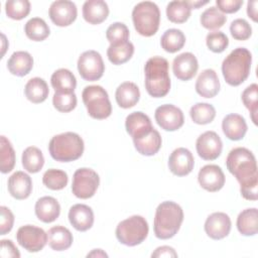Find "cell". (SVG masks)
<instances>
[{"label": "cell", "instance_id": "6da1fadb", "mask_svg": "<svg viewBox=\"0 0 258 258\" xmlns=\"http://www.w3.org/2000/svg\"><path fill=\"white\" fill-rule=\"evenodd\" d=\"M228 170L240 183V191L244 199H258V173L254 154L245 147L232 149L226 159Z\"/></svg>", "mask_w": 258, "mask_h": 258}, {"label": "cell", "instance_id": "7a4b0ae2", "mask_svg": "<svg viewBox=\"0 0 258 258\" xmlns=\"http://www.w3.org/2000/svg\"><path fill=\"white\" fill-rule=\"evenodd\" d=\"M183 221V211L174 202L166 201L158 205L155 211L153 230L158 239H170L178 232Z\"/></svg>", "mask_w": 258, "mask_h": 258}, {"label": "cell", "instance_id": "3957f363", "mask_svg": "<svg viewBox=\"0 0 258 258\" xmlns=\"http://www.w3.org/2000/svg\"><path fill=\"white\" fill-rule=\"evenodd\" d=\"M145 89L153 98H162L170 90L168 61L161 56L150 57L144 67Z\"/></svg>", "mask_w": 258, "mask_h": 258}, {"label": "cell", "instance_id": "277c9868", "mask_svg": "<svg viewBox=\"0 0 258 258\" xmlns=\"http://www.w3.org/2000/svg\"><path fill=\"white\" fill-rule=\"evenodd\" d=\"M252 63V54L245 47L232 50L222 63L223 77L227 84L237 87L249 77Z\"/></svg>", "mask_w": 258, "mask_h": 258}, {"label": "cell", "instance_id": "5b68a950", "mask_svg": "<svg viewBox=\"0 0 258 258\" xmlns=\"http://www.w3.org/2000/svg\"><path fill=\"white\" fill-rule=\"evenodd\" d=\"M84 148V140L75 132L54 135L48 144L50 156L60 162H71L79 159L83 155Z\"/></svg>", "mask_w": 258, "mask_h": 258}, {"label": "cell", "instance_id": "8992f818", "mask_svg": "<svg viewBox=\"0 0 258 258\" xmlns=\"http://www.w3.org/2000/svg\"><path fill=\"white\" fill-rule=\"evenodd\" d=\"M132 20L136 31L142 36L154 35L160 23V11L158 6L151 1H143L136 4L132 10Z\"/></svg>", "mask_w": 258, "mask_h": 258}, {"label": "cell", "instance_id": "52a82bcc", "mask_svg": "<svg viewBox=\"0 0 258 258\" xmlns=\"http://www.w3.org/2000/svg\"><path fill=\"white\" fill-rule=\"evenodd\" d=\"M149 227L145 218L134 215L118 224L116 237L121 244L133 247L141 244L146 239Z\"/></svg>", "mask_w": 258, "mask_h": 258}, {"label": "cell", "instance_id": "ba28073f", "mask_svg": "<svg viewBox=\"0 0 258 258\" xmlns=\"http://www.w3.org/2000/svg\"><path fill=\"white\" fill-rule=\"evenodd\" d=\"M83 102L88 114L98 120L108 118L112 113V105L107 91L98 85L87 86L82 93Z\"/></svg>", "mask_w": 258, "mask_h": 258}, {"label": "cell", "instance_id": "9c48e42d", "mask_svg": "<svg viewBox=\"0 0 258 258\" xmlns=\"http://www.w3.org/2000/svg\"><path fill=\"white\" fill-rule=\"evenodd\" d=\"M99 184L100 177L98 173L91 168L82 167L74 173L72 191L77 198L87 200L96 194Z\"/></svg>", "mask_w": 258, "mask_h": 258}, {"label": "cell", "instance_id": "30bf717a", "mask_svg": "<svg viewBox=\"0 0 258 258\" xmlns=\"http://www.w3.org/2000/svg\"><path fill=\"white\" fill-rule=\"evenodd\" d=\"M78 71L80 76L90 82L102 78L105 64L101 54L96 50H87L83 52L78 59Z\"/></svg>", "mask_w": 258, "mask_h": 258}, {"label": "cell", "instance_id": "8fae6325", "mask_svg": "<svg viewBox=\"0 0 258 258\" xmlns=\"http://www.w3.org/2000/svg\"><path fill=\"white\" fill-rule=\"evenodd\" d=\"M18 244L28 252H38L47 243V233L43 229L33 225H25L18 229L16 233Z\"/></svg>", "mask_w": 258, "mask_h": 258}, {"label": "cell", "instance_id": "7c38bea8", "mask_svg": "<svg viewBox=\"0 0 258 258\" xmlns=\"http://www.w3.org/2000/svg\"><path fill=\"white\" fill-rule=\"evenodd\" d=\"M154 117L158 126L165 131H175L184 122L182 111L171 104H164L157 107Z\"/></svg>", "mask_w": 258, "mask_h": 258}, {"label": "cell", "instance_id": "4fadbf2b", "mask_svg": "<svg viewBox=\"0 0 258 258\" xmlns=\"http://www.w3.org/2000/svg\"><path fill=\"white\" fill-rule=\"evenodd\" d=\"M197 152L205 160L217 159L223 149V142L215 131H206L200 135L196 142Z\"/></svg>", "mask_w": 258, "mask_h": 258}, {"label": "cell", "instance_id": "5bb4252c", "mask_svg": "<svg viewBox=\"0 0 258 258\" xmlns=\"http://www.w3.org/2000/svg\"><path fill=\"white\" fill-rule=\"evenodd\" d=\"M50 20L57 26L71 25L77 18L78 10L74 2L69 0H57L51 3L48 9Z\"/></svg>", "mask_w": 258, "mask_h": 258}, {"label": "cell", "instance_id": "9a60e30c", "mask_svg": "<svg viewBox=\"0 0 258 258\" xmlns=\"http://www.w3.org/2000/svg\"><path fill=\"white\" fill-rule=\"evenodd\" d=\"M198 180L204 189L215 192L224 186L225 174L220 166L216 164H207L200 169Z\"/></svg>", "mask_w": 258, "mask_h": 258}, {"label": "cell", "instance_id": "2e32d148", "mask_svg": "<svg viewBox=\"0 0 258 258\" xmlns=\"http://www.w3.org/2000/svg\"><path fill=\"white\" fill-rule=\"evenodd\" d=\"M231 219L222 212L211 214L205 222L206 234L214 240H221L227 237L231 231Z\"/></svg>", "mask_w": 258, "mask_h": 258}, {"label": "cell", "instance_id": "e0dca14e", "mask_svg": "<svg viewBox=\"0 0 258 258\" xmlns=\"http://www.w3.org/2000/svg\"><path fill=\"white\" fill-rule=\"evenodd\" d=\"M194 155L184 147L174 149L168 158L169 170L177 176H184L190 173L194 169Z\"/></svg>", "mask_w": 258, "mask_h": 258}, {"label": "cell", "instance_id": "ac0fdd59", "mask_svg": "<svg viewBox=\"0 0 258 258\" xmlns=\"http://www.w3.org/2000/svg\"><path fill=\"white\" fill-rule=\"evenodd\" d=\"M198 69V59L191 52H182L175 56L172 61V72L180 81H189L192 79Z\"/></svg>", "mask_w": 258, "mask_h": 258}, {"label": "cell", "instance_id": "d6986e66", "mask_svg": "<svg viewBox=\"0 0 258 258\" xmlns=\"http://www.w3.org/2000/svg\"><path fill=\"white\" fill-rule=\"evenodd\" d=\"M69 221L77 231H88L94 224L93 210L84 204L74 205L69 211Z\"/></svg>", "mask_w": 258, "mask_h": 258}, {"label": "cell", "instance_id": "ffe728a7", "mask_svg": "<svg viewBox=\"0 0 258 258\" xmlns=\"http://www.w3.org/2000/svg\"><path fill=\"white\" fill-rule=\"evenodd\" d=\"M8 191L16 200L27 199L32 190V180L23 171H16L8 178Z\"/></svg>", "mask_w": 258, "mask_h": 258}, {"label": "cell", "instance_id": "44dd1931", "mask_svg": "<svg viewBox=\"0 0 258 258\" xmlns=\"http://www.w3.org/2000/svg\"><path fill=\"white\" fill-rule=\"evenodd\" d=\"M125 128L132 139L141 137L153 129L150 118L140 111L133 112L126 117Z\"/></svg>", "mask_w": 258, "mask_h": 258}, {"label": "cell", "instance_id": "7402d4cb", "mask_svg": "<svg viewBox=\"0 0 258 258\" xmlns=\"http://www.w3.org/2000/svg\"><path fill=\"white\" fill-rule=\"evenodd\" d=\"M197 93L204 98H213L220 91V81L217 73L212 69L204 70L196 82Z\"/></svg>", "mask_w": 258, "mask_h": 258}, {"label": "cell", "instance_id": "603a6c76", "mask_svg": "<svg viewBox=\"0 0 258 258\" xmlns=\"http://www.w3.org/2000/svg\"><path fill=\"white\" fill-rule=\"evenodd\" d=\"M222 129L226 137L233 141L241 140L247 132V123L239 114H229L222 121Z\"/></svg>", "mask_w": 258, "mask_h": 258}, {"label": "cell", "instance_id": "cb8c5ba5", "mask_svg": "<svg viewBox=\"0 0 258 258\" xmlns=\"http://www.w3.org/2000/svg\"><path fill=\"white\" fill-rule=\"evenodd\" d=\"M37 219L43 223L55 221L60 214V206L52 197H42L37 200L34 207Z\"/></svg>", "mask_w": 258, "mask_h": 258}, {"label": "cell", "instance_id": "d4e9b609", "mask_svg": "<svg viewBox=\"0 0 258 258\" xmlns=\"http://www.w3.org/2000/svg\"><path fill=\"white\" fill-rule=\"evenodd\" d=\"M108 15L109 7L103 0H87L83 5V17L90 24H100Z\"/></svg>", "mask_w": 258, "mask_h": 258}, {"label": "cell", "instance_id": "484cf974", "mask_svg": "<svg viewBox=\"0 0 258 258\" xmlns=\"http://www.w3.org/2000/svg\"><path fill=\"white\" fill-rule=\"evenodd\" d=\"M135 149L142 155L152 156L156 154L161 147V136L156 129H152L147 134L133 139Z\"/></svg>", "mask_w": 258, "mask_h": 258}, {"label": "cell", "instance_id": "4316f807", "mask_svg": "<svg viewBox=\"0 0 258 258\" xmlns=\"http://www.w3.org/2000/svg\"><path fill=\"white\" fill-rule=\"evenodd\" d=\"M115 98L119 107L123 109L132 108L140 99L139 88L132 82H124L116 89Z\"/></svg>", "mask_w": 258, "mask_h": 258}, {"label": "cell", "instance_id": "83f0119b", "mask_svg": "<svg viewBox=\"0 0 258 258\" xmlns=\"http://www.w3.org/2000/svg\"><path fill=\"white\" fill-rule=\"evenodd\" d=\"M33 58L27 51H15L7 61L8 71L17 77H24L32 70Z\"/></svg>", "mask_w": 258, "mask_h": 258}, {"label": "cell", "instance_id": "f1b7e54d", "mask_svg": "<svg viewBox=\"0 0 258 258\" xmlns=\"http://www.w3.org/2000/svg\"><path fill=\"white\" fill-rule=\"evenodd\" d=\"M73 235L71 231L63 226H55L47 232V242L49 247L54 251H63L69 249L73 244Z\"/></svg>", "mask_w": 258, "mask_h": 258}, {"label": "cell", "instance_id": "f546056e", "mask_svg": "<svg viewBox=\"0 0 258 258\" xmlns=\"http://www.w3.org/2000/svg\"><path fill=\"white\" fill-rule=\"evenodd\" d=\"M237 229L243 236H254L258 231V210L249 208L242 211L237 218Z\"/></svg>", "mask_w": 258, "mask_h": 258}, {"label": "cell", "instance_id": "4dcf8cb0", "mask_svg": "<svg viewBox=\"0 0 258 258\" xmlns=\"http://www.w3.org/2000/svg\"><path fill=\"white\" fill-rule=\"evenodd\" d=\"M49 90L46 82L41 78L30 79L24 88V94L28 101L39 104L46 100Z\"/></svg>", "mask_w": 258, "mask_h": 258}, {"label": "cell", "instance_id": "1f68e13d", "mask_svg": "<svg viewBox=\"0 0 258 258\" xmlns=\"http://www.w3.org/2000/svg\"><path fill=\"white\" fill-rule=\"evenodd\" d=\"M50 83L55 92L63 93H73L77 86L76 77L68 69L56 70L51 75Z\"/></svg>", "mask_w": 258, "mask_h": 258}, {"label": "cell", "instance_id": "d6a6232c", "mask_svg": "<svg viewBox=\"0 0 258 258\" xmlns=\"http://www.w3.org/2000/svg\"><path fill=\"white\" fill-rule=\"evenodd\" d=\"M134 53V45L132 42L124 41L110 44L107 49V56L109 60L116 66L128 61Z\"/></svg>", "mask_w": 258, "mask_h": 258}, {"label": "cell", "instance_id": "836d02e7", "mask_svg": "<svg viewBox=\"0 0 258 258\" xmlns=\"http://www.w3.org/2000/svg\"><path fill=\"white\" fill-rule=\"evenodd\" d=\"M22 165L30 173L38 172L44 164V157L41 150L35 146H29L22 152Z\"/></svg>", "mask_w": 258, "mask_h": 258}, {"label": "cell", "instance_id": "e575fe53", "mask_svg": "<svg viewBox=\"0 0 258 258\" xmlns=\"http://www.w3.org/2000/svg\"><path fill=\"white\" fill-rule=\"evenodd\" d=\"M185 43V36L180 29H167L160 38L161 47L170 53L180 50Z\"/></svg>", "mask_w": 258, "mask_h": 258}, {"label": "cell", "instance_id": "d590c367", "mask_svg": "<svg viewBox=\"0 0 258 258\" xmlns=\"http://www.w3.org/2000/svg\"><path fill=\"white\" fill-rule=\"evenodd\" d=\"M49 27L46 22L39 17L29 19L24 25L26 36L33 41H42L49 35Z\"/></svg>", "mask_w": 258, "mask_h": 258}, {"label": "cell", "instance_id": "8d00e7d4", "mask_svg": "<svg viewBox=\"0 0 258 258\" xmlns=\"http://www.w3.org/2000/svg\"><path fill=\"white\" fill-rule=\"evenodd\" d=\"M191 8L186 1H171L166 6V16L173 23H183L190 16Z\"/></svg>", "mask_w": 258, "mask_h": 258}, {"label": "cell", "instance_id": "74e56055", "mask_svg": "<svg viewBox=\"0 0 258 258\" xmlns=\"http://www.w3.org/2000/svg\"><path fill=\"white\" fill-rule=\"evenodd\" d=\"M189 115L196 124L206 125L215 119L216 109L208 103H197L190 108Z\"/></svg>", "mask_w": 258, "mask_h": 258}, {"label": "cell", "instance_id": "f35d334b", "mask_svg": "<svg viewBox=\"0 0 258 258\" xmlns=\"http://www.w3.org/2000/svg\"><path fill=\"white\" fill-rule=\"evenodd\" d=\"M15 165V151L11 142L5 137H0V170L2 173L10 172Z\"/></svg>", "mask_w": 258, "mask_h": 258}, {"label": "cell", "instance_id": "ab89813d", "mask_svg": "<svg viewBox=\"0 0 258 258\" xmlns=\"http://www.w3.org/2000/svg\"><path fill=\"white\" fill-rule=\"evenodd\" d=\"M200 20L201 24L205 28L209 30H215L221 28L226 23L227 16L222 13L217 7L212 6L202 13Z\"/></svg>", "mask_w": 258, "mask_h": 258}, {"label": "cell", "instance_id": "60d3db41", "mask_svg": "<svg viewBox=\"0 0 258 258\" xmlns=\"http://www.w3.org/2000/svg\"><path fill=\"white\" fill-rule=\"evenodd\" d=\"M69 177L68 174L60 169L50 168L46 170L42 176L43 184L52 190H59L66 187L68 184Z\"/></svg>", "mask_w": 258, "mask_h": 258}, {"label": "cell", "instance_id": "b9f144b4", "mask_svg": "<svg viewBox=\"0 0 258 258\" xmlns=\"http://www.w3.org/2000/svg\"><path fill=\"white\" fill-rule=\"evenodd\" d=\"M242 102L245 107L250 111L251 119L253 123L257 124V112H258V86L257 84H251L242 93Z\"/></svg>", "mask_w": 258, "mask_h": 258}, {"label": "cell", "instance_id": "7bdbcfd3", "mask_svg": "<svg viewBox=\"0 0 258 258\" xmlns=\"http://www.w3.org/2000/svg\"><path fill=\"white\" fill-rule=\"evenodd\" d=\"M6 15L14 20H21L30 12V2L28 0H10L5 3Z\"/></svg>", "mask_w": 258, "mask_h": 258}, {"label": "cell", "instance_id": "ee69618b", "mask_svg": "<svg viewBox=\"0 0 258 258\" xmlns=\"http://www.w3.org/2000/svg\"><path fill=\"white\" fill-rule=\"evenodd\" d=\"M53 107L62 113H68L73 111L77 106V96L73 93L55 92L52 97Z\"/></svg>", "mask_w": 258, "mask_h": 258}, {"label": "cell", "instance_id": "f6af8a7d", "mask_svg": "<svg viewBox=\"0 0 258 258\" xmlns=\"http://www.w3.org/2000/svg\"><path fill=\"white\" fill-rule=\"evenodd\" d=\"M106 37L110 44L128 41L129 29L122 22H114L107 28Z\"/></svg>", "mask_w": 258, "mask_h": 258}, {"label": "cell", "instance_id": "bcb514c9", "mask_svg": "<svg viewBox=\"0 0 258 258\" xmlns=\"http://www.w3.org/2000/svg\"><path fill=\"white\" fill-rule=\"evenodd\" d=\"M206 43L211 51L220 53L223 52L229 45V39L224 32L213 31L207 35Z\"/></svg>", "mask_w": 258, "mask_h": 258}, {"label": "cell", "instance_id": "7dc6e473", "mask_svg": "<svg viewBox=\"0 0 258 258\" xmlns=\"http://www.w3.org/2000/svg\"><path fill=\"white\" fill-rule=\"evenodd\" d=\"M230 32L237 40H247L252 34V27L247 20L237 18L230 25Z\"/></svg>", "mask_w": 258, "mask_h": 258}, {"label": "cell", "instance_id": "c3c4849f", "mask_svg": "<svg viewBox=\"0 0 258 258\" xmlns=\"http://www.w3.org/2000/svg\"><path fill=\"white\" fill-rule=\"evenodd\" d=\"M0 213H1L0 234L5 235V234L9 233L13 228L14 216H13L12 212L5 206L0 207Z\"/></svg>", "mask_w": 258, "mask_h": 258}, {"label": "cell", "instance_id": "681fc988", "mask_svg": "<svg viewBox=\"0 0 258 258\" xmlns=\"http://www.w3.org/2000/svg\"><path fill=\"white\" fill-rule=\"evenodd\" d=\"M216 5L222 13H235L243 5V0H217Z\"/></svg>", "mask_w": 258, "mask_h": 258}, {"label": "cell", "instance_id": "f907efd6", "mask_svg": "<svg viewBox=\"0 0 258 258\" xmlns=\"http://www.w3.org/2000/svg\"><path fill=\"white\" fill-rule=\"evenodd\" d=\"M0 256L2 258H7V257H20V253L16 246L13 244L11 240H6L3 239L1 240V250H0Z\"/></svg>", "mask_w": 258, "mask_h": 258}, {"label": "cell", "instance_id": "816d5d0a", "mask_svg": "<svg viewBox=\"0 0 258 258\" xmlns=\"http://www.w3.org/2000/svg\"><path fill=\"white\" fill-rule=\"evenodd\" d=\"M151 257H177V253L172 247L160 246L154 250Z\"/></svg>", "mask_w": 258, "mask_h": 258}, {"label": "cell", "instance_id": "f5cc1de1", "mask_svg": "<svg viewBox=\"0 0 258 258\" xmlns=\"http://www.w3.org/2000/svg\"><path fill=\"white\" fill-rule=\"evenodd\" d=\"M257 5L258 2L256 0L249 1L247 4V14L254 22H257Z\"/></svg>", "mask_w": 258, "mask_h": 258}, {"label": "cell", "instance_id": "db71d44e", "mask_svg": "<svg viewBox=\"0 0 258 258\" xmlns=\"http://www.w3.org/2000/svg\"><path fill=\"white\" fill-rule=\"evenodd\" d=\"M87 257H108V255L102 249H94L87 255Z\"/></svg>", "mask_w": 258, "mask_h": 258}, {"label": "cell", "instance_id": "11a10c76", "mask_svg": "<svg viewBox=\"0 0 258 258\" xmlns=\"http://www.w3.org/2000/svg\"><path fill=\"white\" fill-rule=\"evenodd\" d=\"M187 4L190 6V8H195V9H198L200 8L201 6L207 4L209 1H186Z\"/></svg>", "mask_w": 258, "mask_h": 258}, {"label": "cell", "instance_id": "9f6ffc18", "mask_svg": "<svg viewBox=\"0 0 258 258\" xmlns=\"http://www.w3.org/2000/svg\"><path fill=\"white\" fill-rule=\"evenodd\" d=\"M1 35H2V42H3V46H2V48H3V51H2V56H3V55H4V53H5V49H6V48H5V45H4V42L6 41V38H5V35H4L3 33H2Z\"/></svg>", "mask_w": 258, "mask_h": 258}]
</instances>
